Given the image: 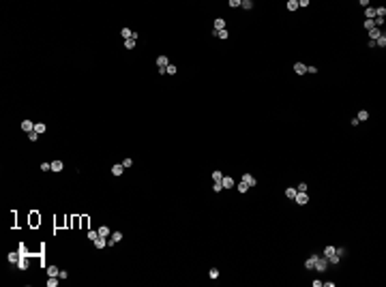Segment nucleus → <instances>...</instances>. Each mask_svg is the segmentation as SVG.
I'll use <instances>...</instances> for the list:
<instances>
[{"instance_id":"nucleus-1","label":"nucleus","mask_w":386,"mask_h":287,"mask_svg":"<svg viewBox=\"0 0 386 287\" xmlns=\"http://www.w3.org/2000/svg\"><path fill=\"white\" fill-rule=\"evenodd\" d=\"M313 270H317V272H326L328 270V259H326L324 255H317V259H315V268Z\"/></svg>"},{"instance_id":"nucleus-2","label":"nucleus","mask_w":386,"mask_h":287,"mask_svg":"<svg viewBox=\"0 0 386 287\" xmlns=\"http://www.w3.org/2000/svg\"><path fill=\"white\" fill-rule=\"evenodd\" d=\"M122 240V234L120 231H112V236H109V240H108V246H114L116 242H120Z\"/></svg>"},{"instance_id":"nucleus-3","label":"nucleus","mask_w":386,"mask_h":287,"mask_svg":"<svg viewBox=\"0 0 386 287\" xmlns=\"http://www.w3.org/2000/svg\"><path fill=\"white\" fill-rule=\"evenodd\" d=\"M294 202L298 203V206H305V203L309 202V195H307V193H296V197H294Z\"/></svg>"},{"instance_id":"nucleus-4","label":"nucleus","mask_w":386,"mask_h":287,"mask_svg":"<svg viewBox=\"0 0 386 287\" xmlns=\"http://www.w3.org/2000/svg\"><path fill=\"white\" fill-rule=\"evenodd\" d=\"M221 184H223V189H234V187H236L234 178H229V176H223V178H221Z\"/></svg>"},{"instance_id":"nucleus-5","label":"nucleus","mask_w":386,"mask_h":287,"mask_svg":"<svg viewBox=\"0 0 386 287\" xmlns=\"http://www.w3.org/2000/svg\"><path fill=\"white\" fill-rule=\"evenodd\" d=\"M22 131H24V133H32V131H35V122H30V120H22Z\"/></svg>"},{"instance_id":"nucleus-6","label":"nucleus","mask_w":386,"mask_h":287,"mask_svg":"<svg viewBox=\"0 0 386 287\" xmlns=\"http://www.w3.org/2000/svg\"><path fill=\"white\" fill-rule=\"evenodd\" d=\"M92 244H95V249H105V246H108V238L99 236V238H96L95 242H92Z\"/></svg>"},{"instance_id":"nucleus-7","label":"nucleus","mask_w":386,"mask_h":287,"mask_svg":"<svg viewBox=\"0 0 386 287\" xmlns=\"http://www.w3.org/2000/svg\"><path fill=\"white\" fill-rule=\"evenodd\" d=\"M242 182H247L249 187H255V184H257V182H255V176H253V174H245V176H242Z\"/></svg>"},{"instance_id":"nucleus-8","label":"nucleus","mask_w":386,"mask_h":287,"mask_svg":"<svg viewBox=\"0 0 386 287\" xmlns=\"http://www.w3.org/2000/svg\"><path fill=\"white\" fill-rule=\"evenodd\" d=\"M315 259H317V255H311V257H307V262H305V268H307V270H313V268H315Z\"/></svg>"},{"instance_id":"nucleus-9","label":"nucleus","mask_w":386,"mask_h":287,"mask_svg":"<svg viewBox=\"0 0 386 287\" xmlns=\"http://www.w3.org/2000/svg\"><path fill=\"white\" fill-rule=\"evenodd\" d=\"M219 30H225V19H223V17H217V19H215V32H219Z\"/></svg>"},{"instance_id":"nucleus-10","label":"nucleus","mask_w":386,"mask_h":287,"mask_svg":"<svg viewBox=\"0 0 386 287\" xmlns=\"http://www.w3.org/2000/svg\"><path fill=\"white\" fill-rule=\"evenodd\" d=\"M294 73H296V75H305V73H307V67H305L302 62H296V64H294Z\"/></svg>"},{"instance_id":"nucleus-11","label":"nucleus","mask_w":386,"mask_h":287,"mask_svg":"<svg viewBox=\"0 0 386 287\" xmlns=\"http://www.w3.org/2000/svg\"><path fill=\"white\" fill-rule=\"evenodd\" d=\"M168 64H169V58H168V56H159V58H157V67H159V69H165Z\"/></svg>"},{"instance_id":"nucleus-12","label":"nucleus","mask_w":386,"mask_h":287,"mask_svg":"<svg viewBox=\"0 0 386 287\" xmlns=\"http://www.w3.org/2000/svg\"><path fill=\"white\" fill-rule=\"evenodd\" d=\"M99 231V236H103V238H108V236H112V229L108 227V225H101V227L96 229Z\"/></svg>"},{"instance_id":"nucleus-13","label":"nucleus","mask_w":386,"mask_h":287,"mask_svg":"<svg viewBox=\"0 0 386 287\" xmlns=\"http://www.w3.org/2000/svg\"><path fill=\"white\" fill-rule=\"evenodd\" d=\"M60 274V270H58V266H54V263H49L47 266V276H58Z\"/></svg>"},{"instance_id":"nucleus-14","label":"nucleus","mask_w":386,"mask_h":287,"mask_svg":"<svg viewBox=\"0 0 386 287\" xmlns=\"http://www.w3.org/2000/svg\"><path fill=\"white\" fill-rule=\"evenodd\" d=\"M19 257H22V255H19L17 251H13V253H9V255H7L9 263H17V262H19Z\"/></svg>"},{"instance_id":"nucleus-15","label":"nucleus","mask_w":386,"mask_h":287,"mask_svg":"<svg viewBox=\"0 0 386 287\" xmlns=\"http://www.w3.org/2000/svg\"><path fill=\"white\" fill-rule=\"evenodd\" d=\"M15 266H17L19 270H28V266H30V263H28V257H19V262L15 263Z\"/></svg>"},{"instance_id":"nucleus-16","label":"nucleus","mask_w":386,"mask_h":287,"mask_svg":"<svg viewBox=\"0 0 386 287\" xmlns=\"http://www.w3.org/2000/svg\"><path fill=\"white\" fill-rule=\"evenodd\" d=\"M356 120H358V122H367V120H369V111H367V109H361L358 116H356Z\"/></svg>"},{"instance_id":"nucleus-17","label":"nucleus","mask_w":386,"mask_h":287,"mask_svg":"<svg viewBox=\"0 0 386 287\" xmlns=\"http://www.w3.org/2000/svg\"><path fill=\"white\" fill-rule=\"evenodd\" d=\"M120 36L127 41V39H133V36H135V32H133V30H129V28H122V30H120Z\"/></svg>"},{"instance_id":"nucleus-18","label":"nucleus","mask_w":386,"mask_h":287,"mask_svg":"<svg viewBox=\"0 0 386 287\" xmlns=\"http://www.w3.org/2000/svg\"><path fill=\"white\" fill-rule=\"evenodd\" d=\"M373 17H378V15H375V9L373 7H367V9H365V19H373Z\"/></svg>"},{"instance_id":"nucleus-19","label":"nucleus","mask_w":386,"mask_h":287,"mask_svg":"<svg viewBox=\"0 0 386 287\" xmlns=\"http://www.w3.org/2000/svg\"><path fill=\"white\" fill-rule=\"evenodd\" d=\"M375 47H386V35H384V32L375 39Z\"/></svg>"},{"instance_id":"nucleus-20","label":"nucleus","mask_w":386,"mask_h":287,"mask_svg":"<svg viewBox=\"0 0 386 287\" xmlns=\"http://www.w3.org/2000/svg\"><path fill=\"white\" fill-rule=\"evenodd\" d=\"M236 189H238V193H242V195H245V193L249 191V189H251V187H249V184H247V182H238V184H236Z\"/></svg>"},{"instance_id":"nucleus-21","label":"nucleus","mask_w":386,"mask_h":287,"mask_svg":"<svg viewBox=\"0 0 386 287\" xmlns=\"http://www.w3.org/2000/svg\"><path fill=\"white\" fill-rule=\"evenodd\" d=\"M380 35H382V30H380V28H371V30H369V41H375Z\"/></svg>"},{"instance_id":"nucleus-22","label":"nucleus","mask_w":386,"mask_h":287,"mask_svg":"<svg viewBox=\"0 0 386 287\" xmlns=\"http://www.w3.org/2000/svg\"><path fill=\"white\" fill-rule=\"evenodd\" d=\"M62 169H64L62 161H52V171H62Z\"/></svg>"},{"instance_id":"nucleus-23","label":"nucleus","mask_w":386,"mask_h":287,"mask_svg":"<svg viewBox=\"0 0 386 287\" xmlns=\"http://www.w3.org/2000/svg\"><path fill=\"white\" fill-rule=\"evenodd\" d=\"M122 171H124V167H122V163H116V165L112 167V174H114V176H122Z\"/></svg>"},{"instance_id":"nucleus-24","label":"nucleus","mask_w":386,"mask_h":287,"mask_svg":"<svg viewBox=\"0 0 386 287\" xmlns=\"http://www.w3.org/2000/svg\"><path fill=\"white\" fill-rule=\"evenodd\" d=\"M45 131H47V124H43V122H36L35 124V133L41 135V133H45Z\"/></svg>"},{"instance_id":"nucleus-25","label":"nucleus","mask_w":386,"mask_h":287,"mask_svg":"<svg viewBox=\"0 0 386 287\" xmlns=\"http://www.w3.org/2000/svg\"><path fill=\"white\" fill-rule=\"evenodd\" d=\"M240 7L245 11H251L253 9V0H240Z\"/></svg>"},{"instance_id":"nucleus-26","label":"nucleus","mask_w":386,"mask_h":287,"mask_svg":"<svg viewBox=\"0 0 386 287\" xmlns=\"http://www.w3.org/2000/svg\"><path fill=\"white\" fill-rule=\"evenodd\" d=\"M221 178H223V174H221L219 169H215V171L210 174V180H212V182H221Z\"/></svg>"},{"instance_id":"nucleus-27","label":"nucleus","mask_w":386,"mask_h":287,"mask_svg":"<svg viewBox=\"0 0 386 287\" xmlns=\"http://www.w3.org/2000/svg\"><path fill=\"white\" fill-rule=\"evenodd\" d=\"M135 41H137V35L133 36V39H127V41H124V47H127V49H133V47H135Z\"/></svg>"},{"instance_id":"nucleus-28","label":"nucleus","mask_w":386,"mask_h":287,"mask_svg":"<svg viewBox=\"0 0 386 287\" xmlns=\"http://www.w3.org/2000/svg\"><path fill=\"white\" fill-rule=\"evenodd\" d=\"M345 253H348V249H345V246H335V255H339L341 259L345 257Z\"/></svg>"},{"instance_id":"nucleus-29","label":"nucleus","mask_w":386,"mask_h":287,"mask_svg":"<svg viewBox=\"0 0 386 287\" xmlns=\"http://www.w3.org/2000/svg\"><path fill=\"white\" fill-rule=\"evenodd\" d=\"M339 262H341L339 255H330V257H328V266H339Z\"/></svg>"},{"instance_id":"nucleus-30","label":"nucleus","mask_w":386,"mask_h":287,"mask_svg":"<svg viewBox=\"0 0 386 287\" xmlns=\"http://www.w3.org/2000/svg\"><path fill=\"white\" fill-rule=\"evenodd\" d=\"M285 7H288V11H296V9H298V0H288Z\"/></svg>"},{"instance_id":"nucleus-31","label":"nucleus","mask_w":386,"mask_h":287,"mask_svg":"<svg viewBox=\"0 0 386 287\" xmlns=\"http://www.w3.org/2000/svg\"><path fill=\"white\" fill-rule=\"evenodd\" d=\"M322 255H324L326 259H328L330 255H335V246H324V253H322Z\"/></svg>"},{"instance_id":"nucleus-32","label":"nucleus","mask_w":386,"mask_h":287,"mask_svg":"<svg viewBox=\"0 0 386 287\" xmlns=\"http://www.w3.org/2000/svg\"><path fill=\"white\" fill-rule=\"evenodd\" d=\"M296 189H292V187H290V189H285V197H288V199H294V197H296Z\"/></svg>"},{"instance_id":"nucleus-33","label":"nucleus","mask_w":386,"mask_h":287,"mask_svg":"<svg viewBox=\"0 0 386 287\" xmlns=\"http://www.w3.org/2000/svg\"><path fill=\"white\" fill-rule=\"evenodd\" d=\"M86 236H88V240H90V242H95V240L99 238V231H95V229H90V231H88Z\"/></svg>"},{"instance_id":"nucleus-34","label":"nucleus","mask_w":386,"mask_h":287,"mask_svg":"<svg viewBox=\"0 0 386 287\" xmlns=\"http://www.w3.org/2000/svg\"><path fill=\"white\" fill-rule=\"evenodd\" d=\"M212 191L221 193V191H223V184H221V182H212Z\"/></svg>"},{"instance_id":"nucleus-35","label":"nucleus","mask_w":386,"mask_h":287,"mask_svg":"<svg viewBox=\"0 0 386 287\" xmlns=\"http://www.w3.org/2000/svg\"><path fill=\"white\" fill-rule=\"evenodd\" d=\"M56 279H58V276H49V279H47V287H56V285H58Z\"/></svg>"},{"instance_id":"nucleus-36","label":"nucleus","mask_w":386,"mask_h":287,"mask_svg":"<svg viewBox=\"0 0 386 287\" xmlns=\"http://www.w3.org/2000/svg\"><path fill=\"white\" fill-rule=\"evenodd\" d=\"M208 276H210V279H217V276H219V268H210V270H208Z\"/></svg>"},{"instance_id":"nucleus-37","label":"nucleus","mask_w":386,"mask_h":287,"mask_svg":"<svg viewBox=\"0 0 386 287\" xmlns=\"http://www.w3.org/2000/svg\"><path fill=\"white\" fill-rule=\"evenodd\" d=\"M215 36H219V39H228L229 32H228V30H219V32H215Z\"/></svg>"},{"instance_id":"nucleus-38","label":"nucleus","mask_w":386,"mask_h":287,"mask_svg":"<svg viewBox=\"0 0 386 287\" xmlns=\"http://www.w3.org/2000/svg\"><path fill=\"white\" fill-rule=\"evenodd\" d=\"M228 7H232V9H238V7H240V0H229Z\"/></svg>"},{"instance_id":"nucleus-39","label":"nucleus","mask_w":386,"mask_h":287,"mask_svg":"<svg viewBox=\"0 0 386 287\" xmlns=\"http://www.w3.org/2000/svg\"><path fill=\"white\" fill-rule=\"evenodd\" d=\"M365 28H367V32L371 30V28H375L373 26V19H365Z\"/></svg>"},{"instance_id":"nucleus-40","label":"nucleus","mask_w":386,"mask_h":287,"mask_svg":"<svg viewBox=\"0 0 386 287\" xmlns=\"http://www.w3.org/2000/svg\"><path fill=\"white\" fill-rule=\"evenodd\" d=\"M120 163H122V167L127 169V167H131V165H133V159H124V161H120Z\"/></svg>"},{"instance_id":"nucleus-41","label":"nucleus","mask_w":386,"mask_h":287,"mask_svg":"<svg viewBox=\"0 0 386 287\" xmlns=\"http://www.w3.org/2000/svg\"><path fill=\"white\" fill-rule=\"evenodd\" d=\"M165 73L174 75V73H176V67H174V64H168V67H165Z\"/></svg>"},{"instance_id":"nucleus-42","label":"nucleus","mask_w":386,"mask_h":287,"mask_svg":"<svg viewBox=\"0 0 386 287\" xmlns=\"http://www.w3.org/2000/svg\"><path fill=\"white\" fill-rule=\"evenodd\" d=\"M28 139H30V142H36V139H39V133H28Z\"/></svg>"},{"instance_id":"nucleus-43","label":"nucleus","mask_w":386,"mask_h":287,"mask_svg":"<svg viewBox=\"0 0 386 287\" xmlns=\"http://www.w3.org/2000/svg\"><path fill=\"white\" fill-rule=\"evenodd\" d=\"M52 169V163H41V171H49Z\"/></svg>"},{"instance_id":"nucleus-44","label":"nucleus","mask_w":386,"mask_h":287,"mask_svg":"<svg viewBox=\"0 0 386 287\" xmlns=\"http://www.w3.org/2000/svg\"><path fill=\"white\" fill-rule=\"evenodd\" d=\"M298 193H307V182H301V184H298Z\"/></svg>"},{"instance_id":"nucleus-45","label":"nucleus","mask_w":386,"mask_h":287,"mask_svg":"<svg viewBox=\"0 0 386 287\" xmlns=\"http://www.w3.org/2000/svg\"><path fill=\"white\" fill-rule=\"evenodd\" d=\"M307 73H309V75H315V73H317V67H307Z\"/></svg>"},{"instance_id":"nucleus-46","label":"nucleus","mask_w":386,"mask_h":287,"mask_svg":"<svg viewBox=\"0 0 386 287\" xmlns=\"http://www.w3.org/2000/svg\"><path fill=\"white\" fill-rule=\"evenodd\" d=\"M301 7H309V0H298V9Z\"/></svg>"},{"instance_id":"nucleus-47","label":"nucleus","mask_w":386,"mask_h":287,"mask_svg":"<svg viewBox=\"0 0 386 287\" xmlns=\"http://www.w3.org/2000/svg\"><path fill=\"white\" fill-rule=\"evenodd\" d=\"M67 276H69V272H67V270H60V274H58V279H67Z\"/></svg>"}]
</instances>
